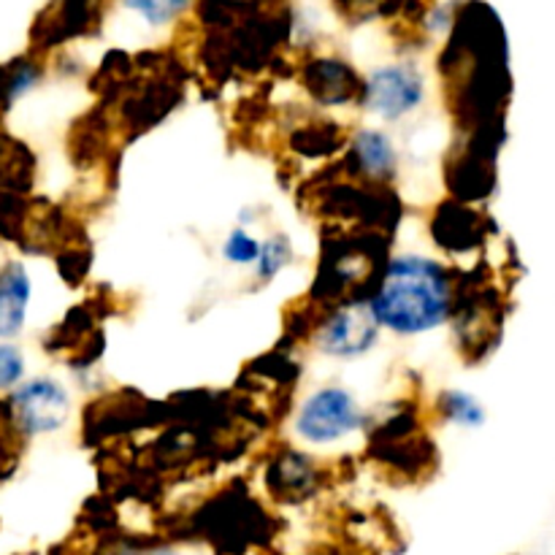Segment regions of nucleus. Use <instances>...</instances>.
I'll list each match as a JSON object with an SVG mask.
<instances>
[{
  "mask_svg": "<svg viewBox=\"0 0 555 555\" xmlns=\"http://www.w3.org/2000/svg\"><path fill=\"white\" fill-rule=\"evenodd\" d=\"M383 325L374 318L369 301H347L328 307V312L312 325V341L323 356L352 361L379 341Z\"/></svg>",
  "mask_w": 555,
  "mask_h": 555,
  "instance_id": "5",
  "label": "nucleus"
},
{
  "mask_svg": "<svg viewBox=\"0 0 555 555\" xmlns=\"http://www.w3.org/2000/svg\"><path fill=\"white\" fill-rule=\"evenodd\" d=\"M30 276L20 260H9L0 269V339H11L22 331L30 304Z\"/></svg>",
  "mask_w": 555,
  "mask_h": 555,
  "instance_id": "12",
  "label": "nucleus"
},
{
  "mask_svg": "<svg viewBox=\"0 0 555 555\" xmlns=\"http://www.w3.org/2000/svg\"><path fill=\"white\" fill-rule=\"evenodd\" d=\"M366 426V412L341 385H325L309 393L296 412V434L314 448L341 442Z\"/></svg>",
  "mask_w": 555,
  "mask_h": 555,
  "instance_id": "3",
  "label": "nucleus"
},
{
  "mask_svg": "<svg viewBox=\"0 0 555 555\" xmlns=\"http://www.w3.org/2000/svg\"><path fill=\"white\" fill-rule=\"evenodd\" d=\"M242 3H249V0H242Z\"/></svg>",
  "mask_w": 555,
  "mask_h": 555,
  "instance_id": "24",
  "label": "nucleus"
},
{
  "mask_svg": "<svg viewBox=\"0 0 555 555\" xmlns=\"http://www.w3.org/2000/svg\"><path fill=\"white\" fill-rule=\"evenodd\" d=\"M9 401L16 426L22 428L27 439L41 437V434H54L68 423V390L60 383H54V379H33V383L16 388L9 396Z\"/></svg>",
  "mask_w": 555,
  "mask_h": 555,
  "instance_id": "8",
  "label": "nucleus"
},
{
  "mask_svg": "<svg viewBox=\"0 0 555 555\" xmlns=\"http://www.w3.org/2000/svg\"><path fill=\"white\" fill-rule=\"evenodd\" d=\"M293 260V244L285 233H276L271 236L269 242L260 244V255H258V263H255V276L260 282H271L276 274L291 266Z\"/></svg>",
  "mask_w": 555,
  "mask_h": 555,
  "instance_id": "17",
  "label": "nucleus"
},
{
  "mask_svg": "<svg viewBox=\"0 0 555 555\" xmlns=\"http://www.w3.org/2000/svg\"><path fill=\"white\" fill-rule=\"evenodd\" d=\"M25 374V356L16 345H0V390L16 388Z\"/></svg>",
  "mask_w": 555,
  "mask_h": 555,
  "instance_id": "21",
  "label": "nucleus"
},
{
  "mask_svg": "<svg viewBox=\"0 0 555 555\" xmlns=\"http://www.w3.org/2000/svg\"><path fill=\"white\" fill-rule=\"evenodd\" d=\"M426 101V76L415 63L379 65L363 81L361 106L383 122H401Z\"/></svg>",
  "mask_w": 555,
  "mask_h": 555,
  "instance_id": "4",
  "label": "nucleus"
},
{
  "mask_svg": "<svg viewBox=\"0 0 555 555\" xmlns=\"http://www.w3.org/2000/svg\"><path fill=\"white\" fill-rule=\"evenodd\" d=\"M434 242L450 255H469L475 249H480V244L486 242L488 228L486 217L480 211L472 209L469 204H461V201H448L437 209L431 222Z\"/></svg>",
  "mask_w": 555,
  "mask_h": 555,
  "instance_id": "9",
  "label": "nucleus"
},
{
  "mask_svg": "<svg viewBox=\"0 0 555 555\" xmlns=\"http://www.w3.org/2000/svg\"><path fill=\"white\" fill-rule=\"evenodd\" d=\"M266 486L282 502H301L320 488V469L301 450H285L266 469Z\"/></svg>",
  "mask_w": 555,
  "mask_h": 555,
  "instance_id": "11",
  "label": "nucleus"
},
{
  "mask_svg": "<svg viewBox=\"0 0 555 555\" xmlns=\"http://www.w3.org/2000/svg\"><path fill=\"white\" fill-rule=\"evenodd\" d=\"M0 119H3V112H0ZM0 130H3V125H0Z\"/></svg>",
  "mask_w": 555,
  "mask_h": 555,
  "instance_id": "23",
  "label": "nucleus"
},
{
  "mask_svg": "<svg viewBox=\"0 0 555 555\" xmlns=\"http://www.w3.org/2000/svg\"><path fill=\"white\" fill-rule=\"evenodd\" d=\"M345 163L352 177L369 184H379L393 179L396 168H399V152H396L393 139L385 130L361 128L350 139Z\"/></svg>",
  "mask_w": 555,
  "mask_h": 555,
  "instance_id": "10",
  "label": "nucleus"
},
{
  "mask_svg": "<svg viewBox=\"0 0 555 555\" xmlns=\"http://www.w3.org/2000/svg\"><path fill=\"white\" fill-rule=\"evenodd\" d=\"M122 3L135 16H141L146 25L166 27L171 22H177L190 5H195V0H122Z\"/></svg>",
  "mask_w": 555,
  "mask_h": 555,
  "instance_id": "18",
  "label": "nucleus"
},
{
  "mask_svg": "<svg viewBox=\"0 0 555 555\" xmlns=\"http://www.w3.org/2000/svg\"><path fill=\"white\" fill-rule=\"evenodd\" d=\"M437 415L459 428L486 426V406L480 404V399L459 388H448L437 396Z\"/></svg>",
  "mask_w": 555,
  "mask_h": 555,
  "instance_id": "15",
  "label": "nucleus"
},
{
  "mask_svg": "<svg viewBox=\"0 0 555 555\" xmlns=\"http://www.w3.org/2000/svg\"><path fill=\"white\" fill-rule=\"evenodd\" d=\"M139 555H179V551L171 545H155V547H146V551H141Z\"/></svg>",
  "mask_w": 555,
  "mask_h": 555,
  "instance_id": "22",
  "label": "nucleus"
},
{
  "mask_svg": "<svg viewBox=\"0 0 555 555\" xmlns=\"http://www.w3.org/2000/svg\"><path fill=\"white\" fill-rule=\"evenodd\" d=\"M260 244L263 242H258L253 233L244 231V228H236V231L228 233L225 244H222V258L236 266H255L258 263Z\"/></svg>",
  "mask_w": 555,
  "mask_h": 555,
  "instance_id": "20",
  "label": "nucleus"
},
{
  "mask_svg": "<svg viewBox=\"0 0 555 555\" xmlns=\"http://www.w3.org/2000/svg\"><path fill=\"white\" fill-rule=\"evenodd\" d=\"M336 14L350 25H363L374 20H393V16H406L412 9L426 16L423 0H334Z\"/></svg>",
  "mask_w": 555,
  "mask_h": 555,
  "instance_id": "14",
  "label": "nucleus"
},
{
  "mask_svg": "<svg viewBox=\"0 0 555 555\" xmlns=\"http://www.w3.org/2000/svg\"><path fill=\"white\" fill-rule=\"evenodd\" d=\"M450 112L475 130H504V112L513 95L509 36L488 0H461L439 52Z\"/></svg>",
  "mask_w": 555,
  "mask_h": 555,
  "instance_id": "1",
  "label": "nucleus"
},
{
  "mask_svg": "<svg viewBox=\"0 0 555 555\" xmlns=\"http://www.w3.org/2000/svg\"><path fill=\"white\" fill-rule=\"evenodd\" d=\"M345 144V139L339 135V130H336V125H309V128H304L301 133L296 135V146L298 152H307V155H331V152H336L339 146Z\"/></svg>",
  "mask_w": 555,
  "mask_h": 555,
  "instance_id": "19",
  "label": "nucleus"
},
{
  "mask_svg": "<svg viewBox=\"0 0 555 555\" xmlns=\"http://www.w3.org/2000/svg\"><path fill=\"white\" fill-rule=\"evenodd\" d=\"M25 442L27 437L22 434V428L16 426L14 412H11V401L0 399V482L9 480L16 472Z\"/></svg>",
  "mask_w": 555,
  "mask_h": 555,
  "instance_id": "16",
  "label": "nucleus"
},
{
  "mask_svg": "<svg viewBox=\"0 0 555 555\" xmlns=\"http://www.w3.org/2000/svg\"><path fill=\"white\" fill-rule=\"evenodd\" d=\"M43 68L33 52L16 54V57L0 63V112H9L22 95L41 81Z\"/></svg>",
  "mask_w": 555,
  "mask_h": 555,
  "instance_id": "13",
  "label": "nucleus"
},
{
  "mask_svg": "<svg viewBox=\"0 0 555 555\" xmlns=\"http://www.w3.org/2000/svg\"><path fill=\"white\" fill-rule=\"evenodd\" d=\"M459 280L426 255H396L388 260L374 296L369 298L383 328L399 336H421L453 320Z\"/></svg>",
  "mask_w": 555,
  "mask_h": 555,
  "instance_id": "2",
  "label": "nucleus"
},
{
  "mask_svg": "<svg viewBox=\"0 0 555 555\" xmlns=\"http://www.w3.org/2000/svg\"><path fill=\"white\" fill-rule=\"evenodd\" d=\"M304 92L323 108H341L358 103L363 98L366 76L358 74L350 60L339 54H309L298 68Z\"/></svg>",
  "mask_w": 555,
  "mask_h": 555,
  "instance_id": "7",
  "label": "nucleus"
},
{
  "mask_svg": "<svg viewBox=\"0 0 555 555\" xmlns=\"http://www.w3.org/2000/svg\"><path fill=\"white\" fill-rule=\"evenodd\" d=\"M112 0H49L30 25L33 54L95 36Z\"/></svg>",
  "mask_w": 555,
  "mask_h": 555,
  "instance_id": "6",
  "label": "nucleus"
}]
</instances>
